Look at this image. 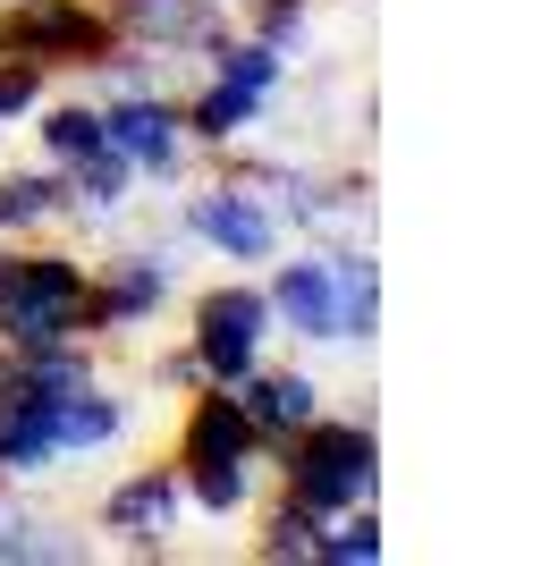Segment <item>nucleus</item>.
<instances>
[{
  "label": "nucleus",
  "instance_id": "obj_11",
  "mask_svg": "<svg viewBox=\"0 0 558 566\" xmlns=\"http://www.w3.org/2000/svg\"><path fill=\"white\" fill-rule=\"evenodd\" d=\"M229 398L246 406V423H255L262 457H271L279 440H288V431H304V423H313V415L330 406V389H322L313 373H304V364H271V355H262V364H255L246 380H229Z\"/></svg>",
  "mask_w": 558,
  "mask_h": 566
},
{
  "label": "nucleus",
  "instance_id": "obj_25",
  "mask_svg": "<svg viewBox=\"0 0 558 566\" xmlns=\"http://www.w3.org/2000/svg\"><path fill=\"white\" fill-rule=\"evenodd\" d=\"M153 389H162V398H186V389H204V355H195V338H178V347L153 355Z\"/></svg>",
  "mask_w": 558,
  "mask_h": 566
},
{
  "label": "nucleus",
  "instance_id": "obj_12",
  "mask_svg": "<svg viewBox=\"0 0 558 566\" xmlns=\"http://www.w3.org/2000/svg\"><path fill=\"white\" fill-rule=\"evenodd\" d=\"M364 212H372V169L364 161H348V169H313L304 161L297 187L279 195V220L304 229V237H355Z\"/></svg>",
  "mask_w": 558,
  "mask_h": 566
},
{
  "label": "nucleus",
  "instance_id": "obj_19",
  "mask_svg": "<svg viewBox=\"0 0 558 566\" xmlns=\"http://www.w3.org/2000/svg\"><path fill=\"white\" fill-rule=\"evenodd\" d=\"M25 127H34V161L69 169V161H85L93 144H102V102L93 94H43V111L25 118Z\"/></svg>",
  "mask_w": 558,
  "mask_h": 566
},
{
  "label": "nucleus",
  "instance_id": "obj_10",
  "mask_svg": "<svg viewBox=\"0 0 558 566\" xmlns=\"http://www.w3.org/2000/svg\"><path fill=\"white\" fill-rule=\"evenodd\" d=\"M102 9H111L118 43H144V51H162V60H204L237 25L220 0H102Z\"/></svg>",
  "mask_w": 558,
  "mask_h": 566
},
{
  "label": "nucleus",
  "instance_id": "obj_4",
  "mask_svg": "<svg viewBox=\"0 0 558 566\" xmlns=\"http://www.w3.org/2000/svg\"><path fill=\"white\" fill-rule=\"evenodd\" d=\"M186 338L204 355V380H246L271 355V296H262L255 271H229V280H211L186 296Z\"/></svg>",
  "mask_w": 558,
  "mask_h": 566
},
{
  "label": "nucleus",
  "instance_id": "obj_9",
  "mask_svg": "<svg viewBox=\"0 0 558 566\" xmlns=\"http://www.w3.org/2000/svg\"><path fill=\"white\" fill-rule=\"evenodd\" d=\"M178 516H186V482H178L169 457L127 465L111 491L93 499V524H102L127 558H169V549H178Z\"/></svg>",
  "mask_w": 558,
  "mask_h": 566
},
{
  "label": "nucleus",
  "instance_id": "obj_7",
  "mask_svg": "<svg viewBox=\"0 0 558 566\" xmlns=\"http://www.w3.org/2000/svg\"><path fill=\"white\" fill-rule=\"evenodd\" d=\"M102 102V144H118L136 161L144 187H178L204 169V153L186 144V118H178V94L153 85V94H93Z\"/></svg>",
  "mask_w": 558,
  "mask_h": 566
},
{
  "label": "nucleus",
  "instance_id": "obj_20",
  "mask_svg": "<svg viewBox=\"0 0 558 566\" xmlns=\"http://www.w3.org/2000/svg\"><path fill=\"white\" fill-rule=\"evenodd\" d=\"M76 558H93V542H76L69 524L34 516L18 499H0V566H76Z\"/></svg>",
  "mask_w": 558,
  "mask_h": 566
},
{
  "label": "nucleus",
  "instance_id": "obj_5",
  "mask_svg": "<svg viewBox=\"0 0 558 566\" xmlns=\"http://www.w3.org/2000/svg\"><path fill=\"white\" fill-rule=\"evenodd\" d=\"M111 43L118 25L102 0H0V51H18L51 76H85Z\"/></svg>",
  "mask_w": 558,
  "mask_h": 566
},
{
  "label": "nucleus",
  "instance_id": "obj_2",
  "mask_svg": "<svg viewBox=\"0 0 558 566\" xmlns=\"http://www.w3.org/2000/svg\"><path fill=\"white\" fill-rule=\"evenodd\" d=\"M271 491L304 499V507H322V516L364 507V499L381 491V431H372V415L322 406L304 431H288L271 449Z\"/></svg>",
  "mask_w": 558,
  "mask_h": 566
},
{
  "label": "nucleus",
  "instance_id": "obj_16",
  "mask_svg": "<svg viewBox=\"0 0 558 566\" xmlns=\"http://www.w3.org/2000/svg\"><path fill=\"white\" fill-rule=\"evenodd\" d=\"M127 431H136V406L118 398L102 373L76 380L69 398H60V457H102V449H118Z\"/></svg>",
  "mask_w": 558,
  "mask_h": 566
},
{
  "label": "nucleus",
  "instance_id": "obj_24",
  "mask_svg": "<svg viewBox=\"0 0 558 566\" xmlns=\"http://www.w3.org/2000/svg\"><path fill=\"white\" fill-rule=\"evenodd\" d=\"M51 94V69H34V60H18V51H0V127H25V118L43 111Z\"/></svg>",
  "mask_w": 558,
  "mask_h": 566
},
{
  "label": "nucleus",
  "instance_id": "obj_22",
  "mask_svg": "<svg viewBox=\"0 0 558 566\" xmlns=\"http://www.w3.org/2000/svg\"><path fill=\"white\" fill-rule=\"evenodd\" d=\"M390 558V533H381V507H339V516L322 524V558L313 566H381Z\"/></svg>",
  "mask_w": 558,
  "mask_h": 566
},
{
  "label": "nucleus",
  "instance_id": "obj_3",
  "mask_svg": "<svg viewBox=\"0 0 558 566\" xmlns=\"http://www.w3.org/2000/svg\"><path fill=\"white\" fill-rule=\"evenodd\" d=\"M169 237L220 254L229 271H262V262L288 245V220H279L271 195H255V187H237V178H220V169H204V178L186 187V203L169 212Z\"/></svg>",
  "mask_w": 558,
  "mask_h": 566
},
{
  "label": "nucleus",
  "instance_id": "obj_18",
  "mask_svg": "<svg viewBox=\"0 0 558 566\" xmlns=\"http://www.w3.org/2000/svg\"><path fill=\"white\" fill-rule=\"evenodd\" d=\"M330 271H339V347H372L381 338V254L355 237H322Z\"/></svg>",
  "mask_w": 558,
  "mask_h": 566
},
{
  "label": "nucleus",
  "instance_id": "obj_8",
  "mask_svg": "<svg viewBox=\"0 0 558 566\" xmlns=\"http://www.w3.org/2000/svg\"><path fill=\"white\" fill-rule=\"evenodd\" d=\"M255 280H262V296H271V331L279 338H297V347H313V355L339 347V271H330L322 237H304L297 254L279 245Z\"/></svg>",
  "mask_w": 558,
  "mask_h": 566
},
{
  "label": "nucleus",
  "instance_id": "obj_21",
  "mask_svg": "<svg viewBox=\"0 0 558 566\" xmlns=\"http://www.w3.org/2000/svg\"><path fill=\"white\" fill-rule=\"evenodd\" d=\"M204 69L229 76V85H255V94H279V85H288V51H271V43H255L246 25H229V34L204 51Z\"/></svg>",
  "mask_w": 558,
  "mask_h": 566
},
{
  "label": "nucleus",
  "instance_id": "obj_17",
  "mask_svg": "<svg viewBox=\"0 0 558 566\" xmlns=\"http://www.w3.org/2000/svg\"><path fill=\"white\" fill-rule=\"evenodd\" d=\"M255 516V533H246V549H255L262 566H313L322 558V507H304V499H288V491H271V499H255L246 507Z\"/></svg>",
  "mask_w": 558,
  "mask_h": 566
},
{
  "label": "nucleus",
  "instance_id": "obj_1",
  "mask_svg": "<svg viewBox=\"0 0 558 566\" xmlns=\"http://www.w3.org/2000/svg\"><path fill=\"white\" fill-rule=\"evenodd\" d=\"M93 254L69 237H0V347H60L93 338Z\"/></svg>",
  "mask_w": 558,
  "mask_h": 566
},
{
  "label": "nucleus",
  "instance_id": "obj_14",
  "mask_svg": "<svg viewBox=\"0 0 558 566\" xmlns=\"http://www.w3.org/2000/svg\"><path fill=\"white\" fill-rule=\"evenodd\" d=\"M60 178H69V229H118V220L136 212V195H144L136 161H127L118 144H93L85 161H69Z\"/></svg>",
  "mask_w": 558,
  "mask_h": 566
},
{
  "label": "nucleus",
  "instance_id": "obj_23",
  "mask_svg": "<svg viewBox=\"0 0 558 566\" xmlns=\"http://www.w3.org/2000/svg\"><path fill=\"white\" fill-rule=\"evenodd\" d=\"M237 25H246L255 43H271V51H288V60H297V43L313 34V0H246V9H237Z\"/></svg>",
  "mask_w": 558,
  "mask_h": 566
},
{
  "label": "nucleus",
  "instance_id": "obj_13",
  "mask_svg": "<svg viewBox=\"0 0 558 566\" xmlns=\"http://www.w3.org/2000/svg\"><path fill=\"white\" fill-rule=\"evenodd\" d=\"M178 118H186V144L211 161V153L246 144L262 118H271V94H255V85H229V76H211V69H204V76L178 94Z\"/></svg>",
  "mask_w": 558,
  "mask_h": 566
},
{
  "label": "nucleus",
  "instance_id": "obj_15",
  "mask_svg": "<svg viewBox=\"0 0 558 566\" xmlns=\"http://www.w3.org/2000/svg\"><path fill=\"white\" fill-rule=\"evenodd\" d=\"M69 229V178L51 161L0 169V237H60Z\"/></svg>",
  "mask_w": 558,
  "mask_h": 566
},
{
  "label": "nucleus",
  "instance_id": "obj_6",
  "mask_svg": "<svg viewBox=\"0 0 558 566\" xmlns=\"http://www.w3.org/2000/svg\"><path fill=\"white\" fill-rule=\"evenodd\" d=\"M169 305H178V262H169V245L144 237V245H111V254L93 262V305H85L93 347L153 331Z\"/></svg>",
  "mask_w": 558,
  "mask_h": 566
},
{
  "label": "nucleus",
  "instance_id": "obj_26",
  "mask_svg": "<svg viewBox=\"0 0 558 566\" xmlns=\"http://www.w3.org/2000/svg\"><path fill=\"white\" fill-rule=\"evenodd\" d=\"M220 9H229V18H237V9H246V0H220Z\"/></svg>",
  "mask_w": 558,
  "mask_h": 566
}]
</instances>
